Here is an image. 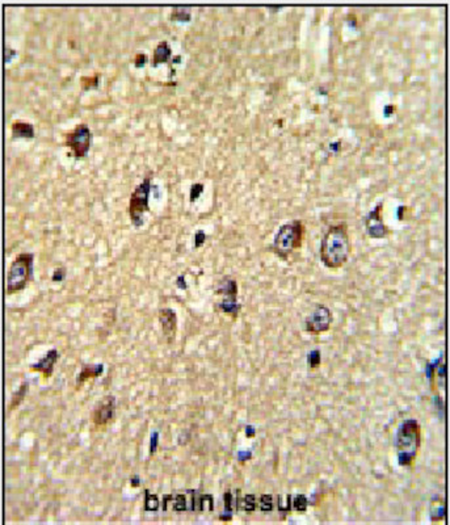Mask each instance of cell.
I'll return each mask as SVG.
<instances>
[{"mask_svg":"<svg viewBox=\"0 0 450 525\" xmlns=\"http://www.w3.org/2000/svg\"><path fill=\"white\" fill-rule=\"evenodd\" d=\"M171 18L176 21H189L191 20V11L184 7H175L171 13Z\"/></svg>","mask_w":450,"mask_h":525,"instance_id":"obj_19","label":"cell"},{"mask_svg":"<svg viewBox=\"0 0 450 525\" xmlns=\"http://www.w3.org/2000/svg\"><path fill=\"white\" fill-rule=\"evenodd\" d=\"M159 323L161 332L164 335L165 342L172 344L177 334V315L172 308H161L159 311Z\"/></svg>","mask_w":450,"mask_h":525,"instance_id":"obj_10","label":"cell"},{"mask_svg":"<svg viewBox=\"0 0 450 525\" xmlns=\"http://www.w3.org/2000/svg\"><path fill=\"white\" fill-rule=\"evenodd\" d=\"M59 359V353L55 348L50 349L40 361L30 365V372H37L42 375L44 378H50L54 373V367Z\"/></svg>","mask_w":450,"mask_h":525,"instance_id":"obj_11","label":"cell"},{"mask_svg":"<svg viewBox=\"0 0 450 525\" xmlns=\"http://www.w3.org/2000/svg\"><path fill=\"white\" fill-rule=\"evenodd\" d=\"M205 238H206V236H205V234H204V232L198 231L197 235H196V242H197V243H196V246H200V244L202 243V240H205Z\"/></svg>","mask_w":450,"mask_h":525,"instance_id":"obj_29","label":"cell"},{"mask_svg":"<svg viewBox=\"0 0 450 525\" xmlns=\"http://www.w3.org/2000/svg\"><path fill=\"white\" fill-rule=\"evenodd\" d=\"M332 311L327 307L326 305L318 303L312 307V310L308 312V315L304 319V330L308 334L322 335L327 331H329L331 324H332Z\"/></svg>","mask_w":450,"mask_h":525,"instance_id":"obj_6","label":"cell"},{"mask_svg":"<svg viewBox=\"0 0 450 525\" xmlns=\"http://www.w3.org/2000/svg\"><path fill=\"white\" fill-rule=\"evenodd\" d=\"M12 136L15 138H33L34 128L29 122L16 121L12 124Z\"/></svg>","mask_w":450,"mask_h":525,"instance_id":"obj_14","label":"cell"},{"mask_svg":"<svg viewBox=\"0 0 450 525\" xmlns=\"http://www.w3.org/2000/svg\"><path fill=\"white\" fill-rule=\"evenodd\" d=\"M307 363L310 369H316V368L320 365V352H319L318 349H315V351L308 353Z\"/></svg>","mask_w":450,"mask_h":525,"instance_id":"obj_24","label":"cell"},{"mask_svg":"<svg viewBox=\"0 0 450 525\" xmlns=\"http://www.w3.org/2000/svg\"><path fill=\"white\" fill-rule=\"evenodd\" d=\"M159 508V498L156 495L150 494L149 490H145V511L152 512Z\"/></svg>","mask_w":450,"mask_h":525,"instance_id":"obj_18","label":"cell"},{"mask_svg":"<svg viewBox=\"0 0 450 525\" xmlns=\"http://www.w3.org/2000/svg\"><path fill=\"white\" fill-rule=\"evenodd\" d=\"M116 415V398L106 395L95 406L92 412V423L96 428H104L109 424Z\"/></svg>","mask_w":450,"mask_h":525,"instance_id":"obj_8","label":"cell"},{"mask_svg":"<svg viewBox=\"0 0 450 525\" xmlns=\"http://www.w3.org/2000/svg\"><path fill=\"white\" fill-rule=\"evenodd\" d=\"M217 307L220 311L230 314L232 316H238L239 310H240V305L236 302V298H225L224 301L217 303Z\"/></svg>","mask_w":450,"mask_h":525,"instance_id":"obj_16","label":"cell"},{"mask_svg":"<svg viewBox=\"0 0 450 525\" xmlns=\"http://www.w3.org/2000/svg\"><path fill=\"white\" fill-rule=\"evenodd\" d=\"M320 260L327 268L339 269L351 255V240L344 224L333 225L323 235L320 242Z\"/></svg>","mask_w":450,"mask_h":525,"instance_id":"obj_1","label":"cell"},{"mask_svg":"<svg viewBox=\"0 0 450 525\" xmlns=\"http://www.w3.org/2000/svg\"><path fill=\"white\" fill-rule=\"evenodd\" d=\"M65 277H66V269L58 268V269H55L54 273H53L52 280L54 281V283H61V281L65 280Z\"/></svg>","mask_w":450,"mask_h":525,"instance_id":"obj_27","label":"cell"},{"mask_svg":"<svg viewBox=\"0 0 450 525\" xmlns=\"http://www.w3.org/2000/svg\"><path fill=\"white\" fill-rule=\"evenodd\" d=\"M5 62H9L11 61V57H15L16 55V52H13V50H11V49H5Z\"/></svg>","mask_w":450,"mask_h":525,"instance_id":"obj_30","label":"cell"},{"mask_svg":"<svg viewBox=\"0 0 450 525\" xmlns=\"http://www.w3.org/2000/svg\"><path fill=\"white\" fill-rule=\"evenodd\" d=\"M431 516H432V522H440L445 518V504L444 502H436L432 504L431 508Z\"/></svg>","mask_w":450,"mask_h":525,"instance_id":"obj_20","label":"cell"},{"mask_svg":"<svg viewBox=\"0 0 450 525\" xmlns=\"http://www.w3.org/2000/svg\"><path fill=\"white\" fill-rule=\"evenodd\" d=\"M66 145L76 158H84L92 145V132L87 124H79L66 136Z\"/></svg>","mask_w":450,"mask_h":525,"instance_id":"obj_7","label":"cell"},{"mask_svg":"<svg viewBox=\"0 0 450 525\" xmlns=\"http://www.w3.org/2000/svg\"><path fill=\"white\" fill-rule=\"evenodd\" d=\"M130 483H132V485L134 486V487H138V486H139L138 477H133L132 479H130Z\"/></svg>","mask_w":450,"mask_h":525,"instance_id":"obj_31","label":"cell"},{"mask_svg":"<svg viewBox=\"0 0 450 525\" xmlns=\"http://www.w3.org/2000/svg\"><path fill=\"white\" fill-rule=\"evenodd\" d=\"M28 389H29V383H28V382H22L21 386H20L17 391L13 394V397H12L11 402H9V406H8V410H9V411L15 410L18 404L21 403L22 400L25 399L26 393H28Z\"/></svg>","mask_w":450,"mask_h":525,"instance_id":"obj_17","label":"cell"},{"mask_svg":"<svg viewBox=\"0 0 450 525\" xmlns=\"http://www.w3.org/2000/svg\"><path fill=\"white\" fill-rule=\"evenodd\" d=\"M304 236V226L302 221L294 220L282 225L276 232L271 250L281 259H288L294 251L300 248Z\"/></svg>","mask_w":450,"mask_h":525,"instance_id":"obj_3","label":"cell"},{"mask_svg":"<svg viewBox=\"0 0 450 525\" xmlns=\"http://www.w3.org/2000/svg\"><path fill=\"white\" fill-rule=\"evenodd\" d=\"M259 508L263 512H269V511L273 510V498L271 495L260 496Z\"/></svg>","mask_w":450,"mask_h":525,"instance_id":"obj_23","label":"cell"},{"mask_svg":"<svg viewBox=\"0 0 450 525\" xmlns=\"http://www.w3.org/2000/svg\"><path fill=\"white\" fill-rule=\"evenodd\" d=\"M151 191L150 177H145V180L138 184L130 196L129 202V216L133 225L139 227L143 224V214L149 210V196Z\"/></svg>","mask_w":450,"mask_h":525,"instance_id":"obj_5","label":"cell"},{"mask_svg":"<svg viewBox=\"0 0 450 525\" xmlns=\"http://www.w3.org/2000/svg\"><path fill=\"white\" fill-rule=\"evenodd\" d=\"M421 447V427L416 419H407L399 426L395 436V449L400 466H412Z\"/></svg>","mask_w":450,"mask_h":525,"instance_id":"obj_2","label":"cell"},{"mask_svg":"<svg viewBox=\"0 0 450 525\" xmlns=\"http://www.w3.org/2000/svg\"><path fill=\"white\" fill-rule=\"evenodd\" d=\"M307 499L304 495H298L294 498L293 502V507L296 511H300V512H304L306 508H307Z\"/></svg>","mask_w":450,"mask_h":525,"instance_id":"obj_25","label":"cell"},{"mask_svg":"<svg viewBox=\"0 0 450 525\" xmlns=\"http://www.w3.org/2000/svg\"><path fill=\"white\" fill-rule=\"evenodd\" d=\"M216 293L218 296H224L226 298H236V294H238V285H236V281L230 277H225L224 280H221L218 283V288H217Z\"/></svg>","mask_w":450,"mask_h":525,"instance_id":"obj_13","label":"cell"},{"mask_svg":"<svg viewBox=\"0 0 450 525\" xmlns=\"http://www.w3.org/2000/svg\"><path fill=\"white\" fill-rule=\"evenodd\" d=\"M171 57V48L167 41H161L157 44V46L154 50V57H152V65L157 66L163 62H167Z\"/></svg>","mask_w":450,"mask_h":525,"instance_id":"obj_15","label":"cell"},{"mask_svg":"<svg viewBox=\"0 0 450 525\" xmlns=\"http://www.w3.org/2000/svg\"><path fill=\"white\" fill-rule=\"evenodd\" d=\"M34 256L30 252H21L15 257L8 269L7 294L20 292L33 277Z\"/></svg>","mask_w":450,"mask_h":525,"instance_id":"obj_4","label":"cell"},{"mask_svg":"<svg viewBox=\"0 0 450 525\" xmlns=\"http://www.w3.org/2000/svg\"><path fill=\"white\" fill-rule=\"evenodd\" d=\"M256 506H257V503H256V496L255 495L244 496L243 499L239 500V503H238V507H240L242 510L247 511V512H252V511H255Z\"/></svg>","mask_w":450,"mask_h":525,"instance_id":"obj_21","label":"cell"},{"mask_svg":"<svg viewBox=\"0 0 450 525\" xmlns=\"http://www.w3.org/2000/svg\"><path fill=\"white\" fill-rule=\"evenodd\" d=\"M202 192H204V185L200 183L197 184H194V185H192L191 188V201H194V200H197L198 197H200V195H201Z\"/></svg>","mask_w":450,"mask_h":525,"instance_id":"obj_26","label":"cell"},{"mask_svg":"<svg viewBox=\"0 0 450 525\" xmlns=\"http://www.w3.org/2000/svg\"><path fill=\"white\" fill-rule=\"evenodd\" d=\"M187 498L185 495H176L172 496V507L173 510L177 511V512H181V511H187Z\"/></svg>","mask_w":450,"mask_h":525,"instance_id":"obj_22","label":"cell"},{"mask_svg":"<svg viewBox=\"0 0 450 525\" xmlns=\"http://www.w3.org/2000/svg\"><path fill=\"white\" fill-rule=\"evenodd\" d=\"M382 208H383V202L379 201L377 206L365 217L366 232H368V235L370 238L382 239L386 238L390 234V230H388L387 226L384 225L383 220H382Z\"/></svg>","mask_w":450,"mask_h":525,"instance_id":"obj_9","label":"cell"},{"mask_svg":"<svg viewBox=\"0 0 450 525\" xmlns=\"http://www.w3.org/2000/svg\"><path fill=\"white\" fill-rule=\"evenodd\" d=\"M145 62H146V55L143 54V53H138L136 57V61H134V63H136V66L137 67H141L145 65Z\"/></svg>","mask_w":450,"mask_h":525,"instance_id":"obj_28","label":"cell"},{"mask_svg":"<svg viewBox=\"0 0 450 525\" xmlns=\"http://www.w3.org/2000/svg\"><path fill=\"white\" fill-rule=\"evenodd\" d=\"M104 373L103 364H85L81 367L80 373L76 377V390H79L84 385L88 379L97 378Z\"/></svg>","mask_w":450,"mask_h":525,"instance_id":"obj_12","label":"cell"}]
</instances>
